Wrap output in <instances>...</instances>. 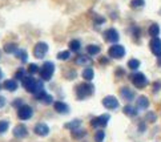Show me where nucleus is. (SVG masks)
Here are the masks:
<instances>
[{
  "mask_svg": "<svg viewBox=\"0 0 161 142\" xmlns=\"http://www.w3.org/2000/svg\"><path fill=\"white\" fill-rule=\"evenodd\" d=\"M21 84H23V88H24L28 93H32V94H35V93L39 92V90L44 89L43 80H37V78H35L31 75L23 78Z\"/></svg>",
  "mask_w": 161,
  "mask_h": 142,
  "instance_id": "1",
  "label": "nucleus"
},
{
  "mask_svg": "<svg viewBox=\"0 0 161 142\" xmlns=\"http://www.w3.org/2000/svg\"><path fill=\"white\" fill-rule=\"evenodd\" d=\"M75 93H76V98L81 101V100L91 97V96L95 93V87H93V84H91L89 81L77 84V87L75 88Z\"/></svg>",
  "mask_w": 161,
  "mask_h": 142,
  "instance_id": "2",
  "label": "nucleus"
},
{
  "mask_svg": "<svg viewBox=\"0 0 161 142\" xmlns=\"http://www.w3.org/2000/svg\"><path fill=\"white\" fill-rule=\"evenodd\" d=\"M129 80H130V82L133 84L137 89H144L149 84L147 76L144 75V73H141V72L130 73V75H129Z\"/></svg>",
  "mask_w": 161,
  "mask_h": 142,
  "instance_id": "3",
  "label": "nucleus"
},
{
  "mask_svg": "<svg viewBox=\"0 0 161 142\" xmlns=\"http://www.w3.org/2000/svg\"><path fill=\"white\" fill-rule=\"evenodd\" d=\"M53 73H55V64L52 61H45L39 71V75L43 81H49L53 77Z\"/></svg>",
  "mask_w": 161,
  "mask_h": 142,
  "instance_id": "4",
  "label": "nucleus"
},
{
  "mask_svg": "<svg viewBox=\"0 0 161 142\" xmlns=\"http://www.w3.org/2000/svg\"><path fill=\"white\" fill-rule=\"evenodd\" d=\"M108 56L114 60L123 59L125 56V48L120 44H113L112 47H109V49H108Z\"/></svg>",
  "mask_w": 161,
  "mask_h": 142,
  "instance_id": "5",
  "label": "nucleus"
},
{
  "mask_svg": "<svg viewBox=\"0 0 161 142\" xmlns=\"http://www.w3.org/2000/svg\"><path fill=\"white\" fill-rule=\"evenodd\" d=\"M48 44L47 43H44V41H39L35 44V47H33V56H35L36 59L39 60H42L45 57V55L48 53Z\"/></svg>",
  "mask_w": 161,
  "mask_h": 142,
  "instance_id": "6",
  "label": "nucleus"
},
{
  "mask_svg": "<svg viewBox=\"0 0 161 142\" xmlns=\"http://www.w3.org/2000/svg\"><path fill=\"white\" fill-rule=\"evenodd\" d=\"M33 116V109L30 106V105H25V104H23L19 109H18V117H19V120L21 121H28V120H31Z\"/></svg>",
  "mask_w": 161,
  "mask_h": 142,
  "instance_id": "7",
  "label": "nucleus"
},
{
  "mask_svg": "<svg viewBox=\"0 0 161 142\" xmlns=\"http://www.w3.org/2000/svg\"><path fill=\"white\" fill-rule=\"evenodd\" d=\"M103 36H104V40L107 43H111V44H117L120 40V35L114 28H108Z\"/></svg>",
  "mask_w": 161,
  "mask_h": 142,
  "instance_id": "8",
  "label": "nucleus"
},
{
  "mask_svg": "<svg viewBox=\"0 0 161 142\" xmlns=\"http://www.w3.org/2000/svg\"><path fill=\"white\" fill-rule=\"evenodd\" d=\"M109 118H111L109 114H101L99 117H95L91 120V126L92 128H105L108 125Z\"/></svg>",
  "mask_w": 161,
  "mask_h": 142,
  "instance_id": "9",
  "label": "nucleus"
},
{
  "mask_svg": "<svg viewBox=\"0 0 161 142\" xmlns=\"http://www.w3.org/2000/svg\"><path fill=\"white\" fill-rule=\"evenodd\" d=\"M149 49H151V52L156 56V57L161 56V39L152 37V40L149 41Z\"/></svg>",
  "mask_w": 161,
  "mask_h": 142,
  "instance_id": "10",
  "label": "nucleus"
},
{
  "mask_svg": "<svg viewBox=\"0 0 161 142\" xmlns=\"http://www.w3.org/2000/svg\"><path fill=\"white\" fill-rule=\"evenodd\" d=\"M103 105L109 110H114L119 108V100L114 96H107V97L103 98Z\"/></svg>",
  "mask_w": 161,
  "mask_h": 142,
  "instance_id": "11",
  "label": "nucleus"
},
{
  "mask_svg": "<svg viewBox=\"0 0 161 142\" xmlns=\"http://www.w3.org/2000/svg\"><path fill=\"white\" fill-rule=\"evenodd\" d=\"M33 132H35V134L40 135V137H45V135H48V133H49V128H48L47 124L39 122L37 125H35V128H33Z\"/></svg>",
  "mask_w": 161,
  "mask_h": 142,
  "instance_id": "12",
  "label": "nucleus"
},
{
  "mask_svg": "<svg viewBox=\"0 0 161 142\" xmlns=\"http://www.w3.org/2000/svg\"><path fill=\"white\" fill-rule=\"evenodd\" d=\"M75 64L76 65H81V66H87L92 64V59L89 55H77V57L75 59Z\"/></svg>",
  "mask_w": 161,
  "mask_h": 142,
  "instance_id": "13",
  "label": "nucleus"
},
{
  "mask_svg": "<svg viewBox=\"0 0 161 142\" xmlns=\"http://www.w3.org/2000/svg\"><path fill=\"white\" fill-rule=\"evenodd\" d=\"M53 109L59 113V114H67V113L69 112V106L63 101H56V102H53Z\"/></svg>",
  "mask_w": 161,
  "mask_h": 142,
  "instance_id": "14",
  "label": "nucleus"
},
{
  "mask_svg": "<svg viewBox=\"0 0 161 142\" xmlns=\"http://www.w3.org/2000/svg\"><path fill=\"white\" fill-rule=\"evenodd\" d=\"M14 135L16 138H24L28 135V129L25 125H18L14 128Z\"/></svg>",
  "mask_w": 161,
  "mask_h": 142,
  "instance_id": "15",
  "label": "nucleus"
},
{
  "mask_svg": "<svg viewBox=\"0 0 161 142\" xmlns=\"http://www.w3.org/2000/svg\"><path fill=\"white\" fill-rule=\"evenodd\" d=\"M3 88L5 90H8V92H15V90L19 88L18 80H16V78H9V80H5L3 82Z\"/></svg>",
  "mask_w": 161,
  "mask_h": 142,
  "instance_id": "16",
  "label": "nucleus"
},
{
  "mask_svg": "<svg viewBox=\"0 0 161 142\" xmlns=\"http://www.w3.org/2000/svg\"><path fill=\"white\" fill-rule=\"evenodd\" d=\"M120 96H121L125 101L129 102V101H132L135 98V92L128 87H123L121 89H120Z\"/></svg>",
  "mask_w": 161,
  "mask_h": 142,
  "instance_id": "17",
  "label": "nucleus"
},
{
  "mask_svg": "<svg viewBox=\"0 0 161 142\" xmlns=\"http://www.w3.org/2000/svg\"><path fill=\"white\" fill-rule=\"evenodd\" d=\"M136 105H137V109H140V110L148 109V108H149V100H148V97H145V96H140V97H137Z\"/></svg>",
  "mask_w": 161,
  "mask_h": 142,
  "instance_id": "18",
  "label": "nucleus"
},
{
  "mask_svg": "<svg viewBox=\"0 0 161 142\" xmlns=\"http://www.w3.org/2000/svg\"><path fill=\"white\" fill-rule=\"evenodd\" d=\"M81 76H83V78L85 81H92L93 80V77H95V71L92 69L91 66H87V68H84Z\"/></svg>",
  "mask_w": 161,
  "mask_h": 142,
  "instance_id": "19",
  "label": "nucleus"
},
{
  "mask_svg": "<svg viewBox=\"0 0 161 142\" xmlns=\"http://www.w3.org/2000/svg\"><path fill=\"white\" fill-rule=\"evenodd\" d=\"M85 50H87V53L89 56H96V55H99L101 52V48L99 47V45H96V44H89V45H87Z\"/></svg>",
  "mask_w": 161,
  "mask_h": 142,
  "instance_id": "20",
  "label": "nucleus"
},
{
  "mask_svg": "<svg viewBox=\"0 0 161 142\" xmlns=\"http://www.w3.org/2000/svg\"><path fill=\"white\" fill-rule=\"evenodd\" d=\"M123 112H124V114H126L128 117H136L137 116V108H135L133 105H130V104L125 105Z\"/></svg>",
  "mask_w": 161,
  "mask_h": 142,
  "instance_id": "21",
  "label": "nucleus"
},
{
  "mask_svg": "<svg viewBox=\"0 0 161 142\" xmlns=\"http://www.w3.org/2000/svg\"><path fill=\"white\" fill-rule=\"evenodd\" d=\"M148 33L152 37H158V35H160V25L157 24V23H153V24H151V25H149V28H148Z\"/></svg>",
  "mask_w": 161,
  "mask_h": 142,
  "instance_id": "22",
  "label": "nucleus"
},
{
  "mask_svg": "<svg viewBox=\"0 0 161 142\" xmlns=\"http://www.w3.org/2000/svg\"><path fill=\"white\" fill-rule=\"evenodd\" d=\"M3 49H4V52H5V53L12 55V53H15L19 48H18V45H16V43H7V44H4Z\"/></svg>",
  "mask_w": 161,
  "mask_h": 142,
  "instance_id": "23",
  "label": "nucleus"
},
{
  "mask_svg": "<svg viewBox=\"0 0 161 142\" xmlns=\"http://www.w3.org/2000/svg\"><path fill=\"white\" fill-rule=\"evenodd\" d=\"M68 47H69V50L71 52H75V53H77L80 49H81V43H80V40H71L69 44H68Z\"/></svg>",
  "mask_w": 161,
  "mask_h": 142,
  "instance_id": "24",
  "label": "nucleus"
},
{
  "mask_svg": "<svg viewBox=\"0 0 161 142\" xmlns=\"http://www.w3.org/2000/svg\"><path fill=\"white\" fill-rule=\"evenodd\" d=\"M14 55H15V57H18L21 62H27L28 61V53H27L25 49H18Z\"/></svg>",
  "mask_w": 161,
  "mask_h": 142,
  "instance_id": "25",
  "label": "nucleus"
},
{
  "mask_svg": "<svg viewBox=\"0 0 161 142\" xmlns=\"http://www.w3.org/2000/svg\"><path fill=\"white\" fill-rule=\"evenodd\" d=\"M80 125H81V120H72L71 122H67L65 125H64V128L65 129H69V130H75V129H77V128H80Z\"/></svg>",
  "mask_w": 161,
  "mask_h": 142,
  "instance_id": "26",
  "label": "nucleus"
},
{
  "mask_svg": "<svg viewBox=\"0 0 161 142\" xmlns=\"http://www.w3.org/2000/svg\"><path fill=\"white\" fill-rule=\"evenodd\" d=\"M71 59V50H61V52L57 53V60H61V61H67Z\"/></svg>",
  "mask_w": 161,
  "mask_h": 142,
  "instance_id": "27",
  "label": "nucleus"
},
{
  "mask_svg": "<svg viewBox=\"0 0 161 142\" xmlns=\"http://www.w3.org/2000/svg\"><path fill=\"white\" fill-rule=\"evenodd\" d=\"M140 60H137V59H130L129 61H128V68L130 71H137L140 68Z\"/></svg>",
  "mask_w": 161,
  "mask_h": 142,
  "instance_id": "28",
  "label": "nucleus"
},
{
  "mask_svg": "<svg viewBox=\"0 0 161 142\" xmlns=\"http://www.w3.org/2000/svg\"><path fill=\"white\" fill-rule=\"evenodd\" d=\"M27 73H28V71L27 69H24V68H19V69L18 71H16V73H15V78H16V80H23V78H24V77H27Z\"/></svg>",
  "mask_w": 161,
  "mask_h": 142,
  "instance_id": "29",
  "label": "nucleus"
},
{
  "mask_svg": "<svg viewBox=\"0 0 161 142\" xmlns=\"http://www.w3.org/2000/svg\"><path fill=\"white\" fill-rule=\"evenodd\" d=\"M145 5V0H130V8L139 9Z\"/></svg>",
  "mask_w": 161,
  "mask_h": 142,
  "instance_id": "30",
  "label": "nucleus"
},
{
  "mask_svg": "<svg viewBox=\"0 0 161 142\" xmlns=\"http://www.w3.org/2000/svg\"><path fill=\"white\" fill-rule=\"evenodd\" d=\"M27 71H28V75L33 76V75H36V73H39L40 68H39V65H37V64H35V62H33V64H30V65H28Z\"/></svg>",
  "mask_w": 161,
  "mask_h": 142,
  "instance_id": "31",
  "label": "nucleus"
},
{
  "mask_svg": "<svg viewBox=\"0 0 161 142\" xmlns=\"http://www.w3.org/2000/svg\"><path fill=\"white\" fill-rule=\"evenodd\" d=\"M85 134H87V132H85V130H83V129H80V128L72 130V137H73V138H83Z\"/></svg>",
  "mask_w": 161,
  "mask_h": 142,
  "instance_id": "32",
  "label": "nucleus"
},
{
  "mask_svg": "<svg viewBox=\"0 0 161 142\" xmlns=\"http://www.w3.org/2000/svg\"><path fill=\"white\" fill-rule=\"evenodd\" d=\"M43 102L44 105H51V104H53V97L51 94H48V93H45L44 96H43V98L40 100Z\"/></svg>",
  "mask_w": 161,
  "mask_h": 142,
  "instance_id": "33",
  "label": "nucleus"
},
{
  "mask_svg": "<svg viewBox=\"0 0 161 142\" xmlns=\"http://www.w3.org/2000/svg\"><path fill=\"white\" fill-rule=\"evenodd\" d=\"M105 138V133L104 130H97V132L95 133V141L96 142H103Z\"/></svg>",
  "mask_w": 161,
  "mask_h": 142,
  "instance_id": "34",
  "label": "nucleus"
},
{
  "mask_svg": "<svg viewBox=\"0 0 161 142\" xmlns=\"http://www.w3.org/2000/svg\"><path fill=\"white\" fill-rule=\"evenodd\" d=\"M8 126H9V122L5 121V120H0V134L5 133L8 130Z\"/></svg>",
  "mask_w": 161,
  "mask_h": 142,
  "instance_id": "35",
  "label": "nucleus"
},
{
  "mask_svg": "<svg viewBox=\"0 0 161 142\" xmlns=\"http://www.w3.org/2000/svg\"><path fill=\"white\" fill-rule=\"evenodd\" d=\"M130 32H132V36H133L135 40H139V37L141 35V33H140V28L139 27H132Z\"/></svg>",
  "mask_w": 161,
  "mask_h": 142,
  "instance_id": "36",
  "label": "nucleus"
},
{
  "mask_svg": "<svg viewBox=\"0 0 161 142\" xmlns=\"http://www.w3.org/2000/svg\"><path fill=\"white\" fill-rule=\"evenodd\" d=\"M76 76H77V72L73 69H69L65 73V78H68V80H73V78H76Z\"/></svg>",
  "mask_w": 161,
  "mask_h": 142,
  "instance_id": "37",
  "label": "nucleus"
},
{
  "mask_svg": "<svg viewBox=\"0 0 161 142\" xmlns=\"http://www.w3.org/2000/svg\"><path fill=\"white\" fill-rule=\"evenodd\" d=\"M147 121H149V122H154V121H156V114H154L153 112L147 113Z\"/></svg>",
  "mask_w": 161,
  "mask_h": 142,
  "instance_id": "38",
  "label": "nucleus"
},
{
  "mask_svg": "<svg viewBox=\"0 0 161 142\" xmlns=\"http://www.w3.org/2000/svg\"><path fill=\"white\" fill-rule=\"evenodd\" d=\"M23 104H24V102H23L21 98H16V100L12 101V106H14V108H18V109H19V108H20Z\"/></svg>",
  "mask_w": 161,
  "mask_h": 142,
  "instance_id": "39",
  "label": "nucleus"
},
{
  "mask_svg": "<svg viewBox=\"0 0 161 142\" xmlns=\"http://www.w3.org/2000/svg\"><path fill=\"white\" fill-rule=\"evenodd\" d=\"M160 89H161V81H156V82L153 84V89H152L153 93H157Z\"/></svg>",
  "mask_w": 161,
  "mask_h": 142,
  "instance_id": "40",
  "label": "nucleus"
},
{
  "mask_svg": "<svg viewBox=\"0 0 161 142\" xmlns=\"http://www.w3.org/2000/svg\"><path fill=\"white\" fill-rule=\"evenodd\" d=\"M95 23H96V24H104V23H105V19L104 18H103V16H95Z\"/></svg>",
  "mask_w": 161,
  "mask_h": 142,
  "instance_id": "41",
  "label": "nucleus"
},
{
  "mask_svg": "<svg viewBox=\"0 0 161 142\" xmlns=\"http://www.w3.org/2000/svg\"><path fill=\"white\" fill-rule=\"evenodd\" d=\"M114 73H116V76H117V77H123V76L125 75V72H124L123 68H117L116 72H114Z\"/></svg>",
  "mask_w": 161,
  "mask_h": 142,
  "instance_id": "42",
  "label": "nucleus"
},
{
  "mask_svg": "<svg viewBox=\"0 0 161 142\" xmlns=\"http://www.w3.org/2000/svg\"><path fill=\"white\" fill-rule=\"evenodd\" d=\"M108 62H109V60H108L107 57H101V59H100V64H103V65H107Z\"/></svg>",
  "mask_w": 161,
  "mask_h": 142,
  "instance_id": "43",
  "label": "nucleus"
},
{
  "mask_svg": "<svg viewBox=\"0 0 161 142\" xmlns=\"http://www.w3.org/2000/svg\"><path fill=\"white\" fill-rule=\"evenodd\" d=\"M4 105H5V98L3 96H0V108H3Z\"/></svg>",
  "mask_w": 161,
  "mask_h": 142,
  "instance_id": "44",
  "label": "nucleus"
},
{
  "mask_svg": "<svg viewBox=\"0 0 161 142\" xmlns=\"http://www.w3.org/2000/svg\"><path fill=\"white\" fill-rule=\"evenodd\" d=\"M157 65L161 68V56H158V57H157Z\"/></svg>",
  "mask_w": 161,
  "mask_h": 142,
  "instance_id": "45",
  "label": "nucleus"
},
{
  "mask_svg": "<svg viewBox=\"0 0 161 142\" xmlns=\"http://www.w3.org/2000/svg\"><path fill=\"white\" fill-rule=\"evenodd\" d=\"M141 132H144V130H145V126H144V124H140V128H139Z\"/></svg>",
  "mask_w": 161,
  "mask_h": 142,
  "instance_id": "46",
  "label": "nucleus"
},
{
  "mask_svg": "<svg viewBox=\"0 0 161 142\" xmlns=\"http://www.w3.org/2000/svg\"><path fill=\"white\" fill-rule=\"evenodd\" d=\"M2 77H3V71L0 69V78H2Z\"/></svg>",
  "mask_w": 161,
  "mask_h": 142,
  "instance_id": "47",
  "label": "nucleus"
},
{
  "mask_svg": "<svg viewBox=\"0 0 161 142\" xmlns=\"http://www.w3.org/2000/svg\"><path fill=\"white\" fill-rule=\"evenodd\" d=\"M2 87H3V85H2V84H0V89H2Z\"/></svg>",
  "mask_w": 161,
  "mask_h": 142,
  "instance_id": "48",
  "label": "nucleus"
},
{
  "mask_svg": "<svg viewBox=\"0 0 161 142\" xmlns=\"http://www.w3.org/2000/svg\"><path fill=\"white\" fill-rule=\"evenodd\" d=\"M160 13H161V11H160Z\"/></svg>",
  "mask_w": 161,
  "mask_h": 142,
  "instance_id": "49",
  "label": "nucleus"
},
{
  "mask_svg": "<svg viewBox=\"0 0 161 142\" xmlns=\"http://www.w3.org/2000/svg\"><path fill=\"white\" fill-rule=\"evenodd\" d=\"M0 56H2V55H0Z\"/></svg>",
  "mask_w": 161,
  "mask_h": 142,
  "instance_id": "50",
  "label": "nucleus"
}]
</instances>
